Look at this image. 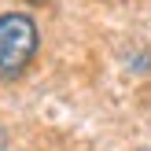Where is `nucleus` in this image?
Segmentation results:
<instances>
[{
    "label": "nucleus",
    "mask_w": 151,
    "mask_h": 151,
    "mask_svg": "<svg viewBox=\"0 0 151 151\" xmlns=\"http://www.w3.org/2000/svg\"><path fill=\"white\" fill-rule=\"evenodd\" d=\"M37 52V22L26 11L0 15V78L15 81Z\"/></svg>",
    "instance_id": "obj_1"
},
{
    "label": "nucleus",
    "mask_w": 151,
    "mask_h": 151,
    "mask_svg": "<svg viewBox=\"0 0 151 151\" xmlns=\"http://www.w3.org/2000/svg\"><path fill=\"white\" fill-rule=\"evenodd\" d=\"M4 144H7V133H4V129H0V151H4Z\"/></svg>",
    "instance_id": "obj_2"
}]
</instances>
